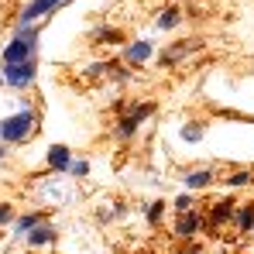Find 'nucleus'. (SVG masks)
Masks as SVG:
<instances>
[{
    "label": "nucleus",
    "instance_id": "nucleus-1",
    "mask_svg": "<svg viewBox=\"0 0 254 254\" xmlns=\"http://www.w3.org/2000/svg\"><path fill=\"white\" fill-rule=\"evenodd\" d=\"M35 48H38V28H35V24H17L14 42L3 48V65H14V62H28V59H35Z\"/></svg>",
    "mask_w": 254,
    "mask_h": 254
},
{
    "label": "nucleus",
    "instance_id": "nucleus-2",
    "mask_svg": "<svg viewBox=\"0 0 254 254\" xmlns=\"http://www.w3.org/2000/svg\"><path fill=\"white\" fill-rule=\"evenodd\" d=\"M35 127H38V117H35L31 110H17L14 117H3V121H0V141L21 144V141H28V137L35 134Z\"/></svg>",
    "mask_w": 254,
    "mask_h": 254
},
{
    "label": "nucleus",
    "instance_id": "nucleus-3",
    "mask_svg": "<svg viewBox=\"0 0 254 254\" xmlns=\"http://www.w3.org/2000/svg\"><path fill=\"white\" fill-rule=\"evenodd\" d=\"M35 72H38L35 59H28V62H14V65H3V83L14 86V89H24V86L35 83Z\"/></svg>",
    "mask_w": 254,
    "mask_h": 254
},
{
    "label": "nucleus",
    "instance_id": "nucleus-4",
    "mask_svg": "<svg viewBox=\"0 0 254 254\" xmlns=\"http://www.w3.org/2000/svg\"><path fill=\"white\" fill-rule=\"evenodd\" d=\"M151 114H155V107H151V103H141V107L134 103V107H130V114L117 124V134H121V137H130V134L137 130V124H141L144 117H151Z\"/></svg>",
    "mask_w": 254,
    "mask_h": 254
},
{
    "label": "nucleus",
    "instance_id": "nucleus-5",
    "mask_svg": "<svg viewBox=\"0 0 254 254\" xmlns=\"http://www.w3.org/2000/svg\"><path fill=\"white\" fill-rule=\"evenodd\" d=\"M199 230H203V216H199V213H189V210H186L182 216H179V223H175V234H179L182 241H192Z\"/></svg>",
    "mask_w": 254,
    "mask_h": 254
},
{
    "label": "nucleus",
    "instance_id": "nucleus-6",
    "mask_svg": "<svg viewBox=\"0 0 254 254\" xmlns=\"http://www.w3.org/2000/svg\"><path fill=\"white\" fill-rule=\"evenodd\" d=\"M59 3H62V0H31V3L24 7V14H21V24H35L38 17L52 14V10H55Z\"/></svg>",
    "mask_w": 254,
    "mask_h": 254
},
{
    "label": "nucleus",
    "instance_id": "nucleus-7",
    "mask_svg": "<svg viewBox=\"0 0 254 254\" xmlns=\"http://www.w3.org/2000/svg\"><path fill=\"white\" fill-rule=\"evenodd\" d=\"M48 165L59 169V172H69V165H72L69 148H65V144H52V148H48Z\"/></svg>",
    "mask_w": 254,
    "mask_h": 254
},
{
    "label": "nucleus",
    "instance_id": "nucleus-8",
    "mask_svg": "<svg viewBox=\"0 0 254 254\" xmlns=\"http://www.w3.org/2000/svg\"><path fill=\"white\" fill-rule=\"evenodd\" d=\"M230 216H234V203H230V199H223V203H216V206L210 210V230L216 234V230H220V227H223V223H227Z\"/></svg>",
    "mask_w": 254,
    "mask_h": 254
},
{
    "label": "nucleus",
    "instance_id": "nucleus-9",
    "mask_svg": "<svg viewBox=\"0 0 254 254\" xmlns=\"http://www.w3.org/2000/svg\"><path fill=\"white\" fill-rule=\"evenodd\" d=\"M124 59L130 62V65H141V62H148V59H151V42H134V45H127Z\"/></svg>",
    "mask_w": 254,
    "mask_h": 254
},
{
    "label": "nucleus",
    "instance_id": "nucleus-10",
    "mask_svg": "<svg viewBox=\"0 0 254 254\" xmlns=\"http://www.w3.org/2000/svg\"><path fill=\"white\" fill-rule=\"evenodd\" d=\"M199 48V42H179L175 48H169V52H162V65H175L182 55H189V52H196Z\"/></svg>",
    "mask_w": 254,
    "mask_h": 254
},
{
    "label": "nucleus",
    "instance_id": "nucleus-11",
    "mask_svg": "<svg viewBox=\"0 0 254 254\" xmlns=\"http://www.w3.org/2000/svg\"><path fill=\"white\" fill-rule=\"evenodd\" d=\"M52 241H55V230H52V227H35V230H31V234H28V244H31V248H42V244H52Z\"/></svg>",
    "mask_w": 254,
    "mask_h": 254
},
{
    "label": "nucleus",
    "instance_id": "nucleus-12",
    "mask_svg": "<svg viewBox=\"0 0 254 254\" xmlns=\"http://www.w3.org/2000/svg\"><path fill=\"white\" fill-rule=\"evenodd\" d=\"M234 216H237L241 234H254V206H241V210H234Z\"/></svg>",
    "mask_w": 254,
    "mask_h": 254
},
{
    "label": "nucleus",
    "instance_id": "nucleus-13",
    "mask_svg": "<svg viewBox=\"0 0 254 254\" xmlns=\"http://www.w3.org/2000/svg\"><path fill=\"white\" fill-rule=\"evenodd\" d=\"M210 182H213V172H210V169H203V172H189V175H186V186H189L192 192H196V189H206Z\"/></svg>",
    "mask_w": 254,
    "mask_h": 254
},
{
    "label": "nucleus",
    "instance_id": "nucleus-14",
    "mask_svg": "<svg viewBox=\"0 0 254 254\" xmlns=\"http://www.w3.org/2000/svg\"><path fill=\"white\" fill-rule=\"evenodd\" d=\"M42 223H45L42 213H28V216H21V220H17V234H31V230H35V227H42Z\"/></svg>",
    "mask_w": 254,
    "mask_h": 254
},
{
    "label": "nucleus",
    "instance_id": "nucleus-15",
    "mask_svg": "<svg viewBox=\"0 0 254 254\" xmlns=\"http://www.w3.org/2000/svg\"><path fill=\"white\" fill-rule=\"evenodd\" d=\"M162 31H169V28H175L179 24V7H165L162 14H158V21H155Z\"/></svg>",
    "mask_w": 254,
    "mask_h": 254
},
{
    "label": "nucleus",
    "instance_id": "nucleus-16",
    "mask_svg": "<svg viewBox=\"0 0 254 254\" xmlns=\"http://www.w3.org/2000/svg\"><path fill=\"white\" fill-rule=\"evenodd\" d=\"M254 182V172L248 169V172H234L230 179H227V186H234V189H241V186H251Z\"/></svg>",
    "mask_w": 254,
    "mask_h": 254
},
{
    "label": "nucleus",
    "instance_id": "nucleus-17",
    "mask_svg": "<svg viewBox=\"0 0 254 254\" xmlns=\"http://www.w3.org/2000/svg\"><path fill=\"white\" fill-rule=\"evenodd\" d=\"M162 213H165V203H151V210H148V223L158 227V223H162Z\"/></svg>",
    "mask_w": 254,
    "mask_h": 254
},
{
    "label": "nucleus",
    "instance_id": "nucleus-18",
    "mask_svg": "<svg viewBox=\"0 0 254 254\" xmlns=\"http://www.w3.org/2000/svg\"><path fill=\"white\" fill-rule=\"evenodd\" d=\"M182 137H186V141H199L203 130H199V124H186V127H182Z\"/></svg>",
    "mask_w": 254,
    "mask_h": 254
},
{
    "label": "nucleus",
    "instance_id": "nucleus-19",
    "mask_svg": "<svg viewBox=\"0 0 254 254\" xmlns=\"http://www.w3.org/2000/svg\"><path fill=\"white\" fill-rule=\"evenodd\" d=\"M96 38H100V42H121V31H114V28H100Z\"/></svg>",
    "mask_w": 254,
    "mask_h": 254
},
{
    "label": "nucleus",
    "instance_id": "nucleus-20",
    "mask_svg": "<svg viewBox=\"0 0 254 254\" xmlns=\"http://www.w3.org/2000/svg\"><path fill=\"white\" fill-rule=\"evenodd\" d=\"M10 220H14V206H10V203H0V227L10 223Z\"/></svg>",
    "mask_w": 254,
    "mask_h": 254
},
{
    "label": "nucleus",
    "instance_id": "nucleus-21",
    "mask_svg": "<svg viewBox=\"0 0 254 254\" xmlns=\"http://www.w3.org/2000/svg\"><path fill=\"white\" fill-rule=\"evenodd\" d=\"M69 172H72V175H86V172H89V165H86V162H72V165H69Z\"/></svg>",
    "mask_w": 254,
    "mask_h": 254
},
{
    "label": "nucleus",
    "instance_id": "nucleus-22",
    "mask_svg": "<svg viewBox=\"0 0 254 254\" xmlns=\"http://www.w3.org/2000/svg\"><path fill=\"white\" fill-rule=\"evenodd\" d=\"M189 203H192V196H179V199H175V206H179L182 213L189 210Z\"/></svg>",
    "mask_w": 254,
    "mask_h": 254
},
{
    "label": "nucleus",
    "instance_id": "nucleus-23",
    "mask_svg": "<svg viewBox=\"0 0 254 254\" xmlns=\"http://www.w3.org/2000/svg\"><path fill=\"white\" fill-rule=\"evenodd\" d=\"M182 254H203V251H199V248H186Z\"/></svg>",
    "mask_w": 254,
    "mask_h": 254
},
{
    "label": "nucleus",
    "instance_id": "nucleus-24",
    "mask_svg": "<svg viewBox=\"0 0 254 254\" xmlns=\"http://www.w3.org/2000/svg\"><path fill=\"white\" fill-rule=\"evenodd\" d=\"M3 158H7V148H3V144H0V162H3Z\"/></svg>",
    "mask_w": 254,
    "mask_h": 254
},
{
    "label": "nucleus",
    "instance_id": "nucleus-25",
    "mask_svg": "<svg viewBox=\"0 0 254 254\" xmlns=\"http://www.w3.org/2000/svg\"><path fill=\"white\" fill-rule=\"evenodd\" d=\"M0 79H3V69H0Z\"/></svg>",
    "mask_w": 254,
    "mask_h": 254
}]
</instances>
